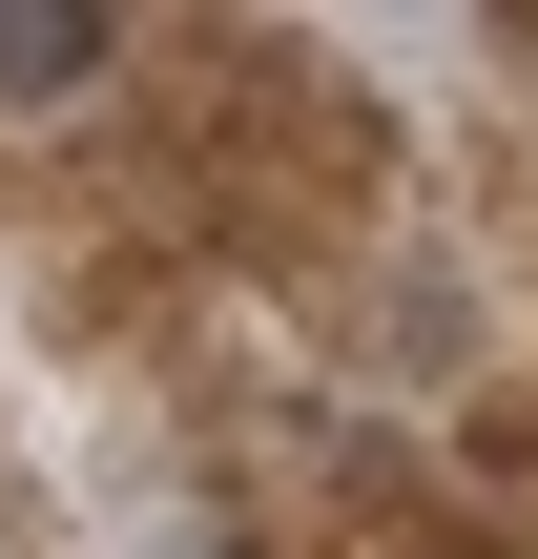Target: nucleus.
<instances>
[{"instance_id":"1","label":"nucleus","mask_w":538,"mask_h":559,"mask_svg":"<svg viewBox=\"0 0 538 559\" xmlns=\"http://www.w3.org/2000/svg\"><path fill=\"white\" fill-rule=\"evenodd\" d=\"M104 83V0H0V104H83Z\"/></svg>"}]
</instances>
